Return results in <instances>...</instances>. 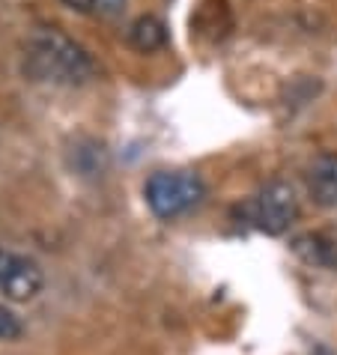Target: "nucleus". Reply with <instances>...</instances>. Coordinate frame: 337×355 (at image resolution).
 <instances>
[{
  "label": "nucleus",
  "mask_w": 337,
  "mask_h": 355,
  "mask_svg": "<svg viewBox=\"0 0 337 355\" xmlns=\"http://www.w3.org/2000/svg\"><path fill=\"white\" fill-rule=\"evenodd\" d=\"M24 72L33 81H45L54 87H81L93 78V60L75 39H69L54 27H42L27 39Z\"/></svg>",
  "instance_id": "f257e3e1"
},
{
  "label": "nucleus",
  "mask_w": 337,
  "mask_h": 355,
  "mask_svg": "<svg viewBox=\"0 0 337 355\" xmlns=\"http://www.w3.org/2000/svg\"><path fill=\"white\" fill-rule=\"evenodd\" d=\"M146 203L158 218L171 221L180 218L188 209H194L197 203L203 200L206 185L197 173L191 171H158L146 180Z\"/></svg>",
  "instance_id": "f03ea898"
},
{
  "label": "nucleus",
  "mask_w": 337,
  "mask_h": 355,
  "mask_svg": "<svg viewBox=\"0 0 337 355\" xmlns=\"http://www.w3.org/2000/svg\"><path fill=\"white\" fill-rule=\"evenodd\" d=\"M295 215H299V197H295L293 185L284 180L269 182L254 200V221L269 236L286 233L295 221Z\"/></svg>",
  "instance_id": "7ed1b4c3"
},
{
  "label": "nucleus",
  "mask_w": 337,
  "mask_h": 355,
  "mask_svg": "<svg viewBox=\"0 0 337 355\" xmlns=\"http://www.w3.org/2000/svg\"><path fill=\"white\" fill-rule=\"evenodd\" d=\"M45 287V275L39 263L21 254L0 248V293L12 302H31Z\"/></svg>",
  "instance_id": "20e7f679"
},
{
  "label": "nucleus",
  "mask_w": 337,
  "mask_h": 355,
  "mask_svg": "<svg viewBox=\"0 0 337 355\" xmlns=\"http://www.w3.org/2000/svg\"><path fill=\"white\" fill-rule=\"evenodd\" d=\"M307 191L325 209H337V153L316 155L307 167Z\"/></svg>",
  "instance_id": "39448f33"
},
{
  "label": "nucleus",
  "mask_w": 337,
  "mask_h": 355,
  "mask_svg": "<svg viewBox=\"0 0 337 355\" xmlns=\"http://www.w3.org/2000/svg\"><path fill=\"white\" fill-rule=\"evenodd\" d=\"M293 251L299 260H304L307 266H316V269H334L337 266V245L331 239H325L322 233L295 236Z\"/></svg>",
  "instance_id": "423d86ee"
},
{
  "label": "nucleus",
  "mask_w": 337,
  "mask_h": 355,
  "mask_svg": "<svg viewBox=\"0 0 337 355\" xmlns=\"http://www.w3.org/2000/svg\"><path fill=\"white\" fill-rule=\"evenodd\" d=\"M128 42H132L137 51H158L164 42H167V27L158 21L153 15H144L137 18L128 31Z\"/></svg>",
  "instance_id": "0eeeda50"
},
{
  "label": "nucleus",
  "mask_w": 337,
  "mask_h": 355,
  "mask_svg": "<svg viewBox=\"0 0 337 355\" xmlns=\"http://www.w3.org/2000/svg\"><path fill=\"white\" fill-rule=\"evenodd\" d=\"M72 9H81V12H96V15H116L126 6V0H66Z\"/></svg>",
  "instance_id": "6e6552de"
},
{
  "label": "nucleus",
  "mask_w": 337,
  "mask_h": 355,
  "mask_svg": "<svg viewBox=\"0 0 337 355\" xmlns=\"http://www.w3.org/2000/svg\"><path fill=\"white\" fill-rule=\"evenodd\" d=\"M15 338H21V322H18L12 311L0 304V340H15Z\"/></svg>",
  "instance_id": "1a4fd4ad"
}]
</instances>
